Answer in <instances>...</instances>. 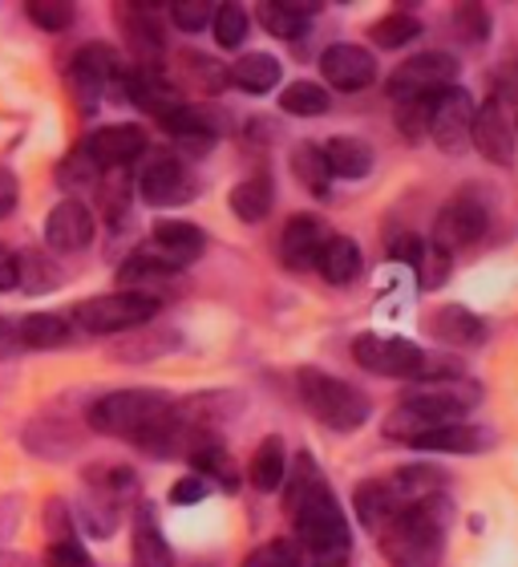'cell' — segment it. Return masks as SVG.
<instances>
[{
	"label": "cell",
	"mask_w": 518,
	"mask_h": 567,
	"mask_svg": "<svg viewBox=\"0 0 518 567\" xmlns=\"http://www.w3.org/2000/svg\"><path fill=\"white\" fill-rule=\"evenodd\" d=\"M283 515L292 523L296 547L312 556L317 567H353V532L329 478L320 474L317 458L300 450L283 474Z\"/></svg>",
	"instance_id": "6da1fadb"
},
{
	"label": "cell",
	"mask_w": 518,
	"mask_h": 567,
	"mask_svg": "<svg viewBox=\"0 0 518 567\" xmlns=\"http://www.w3.org/2000/svg\"><path fill=\"white\" fill-rule=\"evenodd\" d=\"M454 523V503L446 495H429L413 503L377 535L381 556L393 567H434L446 556V535Z\"/></svg>",
	"instance_id": "7a4b0ae2"
},
{
	"label": "cell",
	"mask_w": 518,
	"mask_h": 567,
	"mask_svg": "<svg viewBox=\"0 0 518 567\" xmlns=\"http://www.w3.org/2000/svg\"><path fill=\"white\" fill-rule=\"evenodd\" d=\"M483 402V385L478 381H422L397 398V410L385 417V437L405 442L417 430H434V425L466 422L474 405Z\"/></svg>",
	"instance_id": "3957f363"
},
{
	"label": "cell",
	"mask_w": 518,
	"mask_h": 567,
	"mask_svg": "<svg viewBox=\"0 0 518 567\" xmlns=\"http://www.w3.org/2000/svg\"><path fill=\"white\" fill-rule=\"evenodd\" d=\"M296 393H300V402L320 425H329L336 434H349V430H361L373 414V402H369L365 393L349 385V381L332 378L324 369H300L296 373Z\"/></svg>",
	"instance_id": "277c9868"
},
{
	"label": "cell",
	"mask_w": 518,
	"mask_h": 567,
	"mask_svg": "<svg viewBox=\"0 0 518 567\" xmlns=\"http://www.w3.org/2000/svg\"><path fill=\"white\" fill-rule=\"evenodd\" d=\"M170 405H175V398L163 390H114L90 405L85 422L97 434L138 442L146 430H154V425L170 414Z\"/></svg>",
	"instance_id": "5b68a950"
},
{
	"label": "cell",
	"mask_w": 518,
	"mask_h": 567,
	"mask_svg": "<svg viewBox=\"0 0 518 567\" xmlns=\"http://www.w3.org/2000/svg\"><path fill=\"white\" fill-rule=\"evenodd\" d=\"M163 300L146 292H106V296H90L82 305H73L70 320L82 332H94V337H110V332H134L142 324H151L158 317Z\"/></svg>",
	"instance_id": "8992f818"
},
{
	"label": "cell",
	"mask_w": 518,
	"mask_h": 567,
	"mask_svg": "<svg viewBox=\"0 0 518 567\" xmlns=\"http://www.w3.org/2000/svg\"><path fill=\"white\" fill-rule=\"evenodd\" d=\"M462 61L449 53V49H425V53H413L388 73V97L393 102H410V97H437L442 90L458 85Z\"/></svg>",
	"instance_id": "52a82bcc"
},
{
	"label": "cell",
	"mask_w": 518,
	"mask_h": 567,
	"mask_svg": "<svg viewBox=\"0 0 518 567\" xmlns=\"http://www.w3.org/2000/svg\"><path fill=\"white\" fill-rule=\"evenodd\" d=\"M122 70H118V53L110 45H82L73 53L70 70H65V90L73 97V110L82 114V118H94L97 106H102V97L110 94V85L118 82Z\"/></svg>",
	"instance_id": "ba28073f"
},
{
	"label": "cell",
	"mask_w": 518,
	"mask_h": 567,
	"mask_svg": "<svg viewBox=\"0 0 518 567\" xmlns=\"http://www.w3.org/2000/svg\"><path fill=\"white\" fill-rule=\"evenodd\" d=\"M490 227V207L474 187L458 190L454 199H446V207L437 212L434 231H429V248L442 251V256H454V251L470 248L474 239L486 236Z\"/></svg>",
	"instance_id": "9c48e42d"
},
{
	"label": "cell",
	"mask_w": 518,
	"mask_h": 567,
	"mask_svg": "<svg viewBox=\"0 0 518 567\" xmlns=\"http://www.w3.org/2000/svg\"><path fill=\"white\" fill-rule=\"evenodd\" d=\"M353 361L377 378L422 381L425 349L405 341V337H381V332H361L353 341Z\"/></svg>",
	"instance_id": "30bf717a"
},
{
	"label": "cell",
	"mask_w": 518,
	"mask_h": 567,
	"mask_svg": "<svg viewBox=\"0 0 518 567\" xmlns=\"http://www.w3.org/2000/svg\"><path fill=\"white\" fill-rule=\"evenodd\" d=\"M138 195L151 207H183L199 195V178L178 154H151L138 175Z\"/></svg>",
	"instance_id": "8fae6325"
},
{
	"label": "cell",
	"mask_w": 518,
	"mask_h": 567,
	"mask_svg": "<svg viewBox=\"0 0 518 567\" xmlns=\"http://www.w3.org/2000/svg\"><path fill=\"white\" fill-rule=\"evenodd\" d=\"M146 142L151 138H146L142 126H134V122H114V126H102V131L90 134V138L82 142V154L106 175V171H126L134 158H142V154H146Z\"/></svg>",
	"instance_id": "7c38bea8"
},
{
	"label": "cell",
	"mask_w": 518,
	"mask_h": 567,
	"mask_svg": "<svg viewBox=\"0 0 518 567\" xmlns=\"http://www.w3.org/2000/svg\"><path fill=\"white\" fill-rule=\"evenodd\" d=\"M320 73H324V82L332 90L356 94V90H369L377 82V58L365 45H356V41H336V45L320 53Z\"/></svg>",
	"instance_id": "4fadbf2b"
},
{
	"label": "cell",
	"mask_w": 518,
	"mask_h": 567,
	"mask_svg": "<svg viewBox=\"0 0 518 567\" xmlns=\"http://www.w3.org/2000/svg\"><path fill=\"white\" fill-rule=\"evenodd\" d=\"M82 425L70 422V417L61 414H37L24 422L21 430V446L29 450V454H37V458L45 462H65L73 458L77 450H82Z\"/></svg>",
	"instance_id": "5bb4252c"
},
{
	"label": "cell",
	"mask_w": 518,
	"mask_h": 567,
	"mask_svg": "<svg viewBox=\"0 0 518 567\" xmlns=\"http://www.w3.org/2000/svg\"><path fill=\"white\" fill-rule=\"evenodd\" d=\"M474 122V97L462 85H449L434 97V114H429V138L446 154H458L470 142Z\"/></svg>",
	"instance_id": "9a60e30c"
},
{
	"label": "cell",
	"mask_w": 518,
	"mask_h": 567,
	"mask_svg": "<svg viewBox=\"0 0 518 567\" xmlns=\"http://www.w3.org/2000/svg\"><path fill=\"white\" fill-rule=\"evenodd\" d=\"M163 264H170L175 272H183L187 264H195L207 251V231L190 219H154L151 227V248Z\"/></svg>",
	"instance_id": "2e32d148"
},
{
	"label": "cell",
	"mask_w": 518,
	"mask_h": 567,
	"mask_svg": "<svg viewBox=\"0 0 518 567\" xmlns=\"http://www.w3.org/2000/svg\"><path fill=\"white\" fill-rule=\"evenodd\" d=\"M118 29L126 37L130 53L138 58L142 70H158V61L166 58V33L158 17L146 4H122L118 9Z\"/></svg>",
	"instance_id": "e0dca14e"
},
{
	"label": "cell",
	"mask_w": 518,
	"mask_h": 567,
	"mask_svg": "<svg viewBox=\"0 0 518 567\" xmlns=\"http://www.w3.org/2000/svg\"><path fill=\"white\" fill-rule=\"evenodd\" d=\"M470 142H474V151L483 154L486 163L515 166V126L507 122V114H503V106H498V102L474 106Z\"/></svg>",
	"instance_id": "ac0fdd59"
},
{
	"label": "cell",
	"mask_w": 518,
	"mask_h": 567,
	"mask_svg": "<svg viewBox=\"0 0 518 567\" xmlns=\"http://www.w3.org/2000/svg\"><path fill=\"white\" fill-rule=\"evenodd\" d=\"M97 219L82 199L58 203L45 219V244L53 251H85L94 244Z\"/></svg>",
	"instance_id": "d6986e66"
},
{
	"label": "cell",
	"mask_w": 518,
	"mask_h": 567,
	"mask_svg": "<svg viewBox=\"0 0 518 567\" xmlns=\"http://www.w3.org/2000/svg\"><path fill=\"white\" fill-rule=\"evenodd\" d=\"M329 236L332 231L320 215H292V219L283 224V236H280V260L288 264L292 272H308V268L317 264L320 248H324Z\"/></svg>",
	"instance_id": "ffe728a7"
},
{
	"label": "cell",
	"mask_w": 518,
	"mask_h": 567,
	"mask_svg": "<svg viewBox=\"0 0 518 567\" xmlns=\"http://www.w3.org/2000/svg\"><path fill=\"white\" fill-rule=\"evenodd\" d=\"M405 446L413 450H434V454H483L490 446V430L470 422L454 425H434V430H417L405 437Z\"/></svg>",
	"instance_id": "44dd1931"
},
{
	"label": "cell",
	"mask_w": 518,
	"mask_h": 567,
	"mask_svg": "<svg viewBox=\"0 0 518 567\" xmlns=\"http://www.w3.org/2000/svg\"><path fill=\"white\" fill-rule=\"evenodd\" d=\"M429 337H437L442 344H454V349H474V344H486L490 329L478 312H470L466 305H442L434 317L425 320Z\"/></svg>",
	"instance_id": "7402d4cb"
},
{
	"label": "cell",
	"mask_w": 518,
	"mask_h": 567,
	"mask_svg": "<svg viewBox=\"0 0 518 567\" xmlns=\"http://www.w3.org/2000/svg\"><path fill=\"white\" fill-rule=\"evenodd\" d=\"M353 503H356V519H361V527L373 535L385 532L388 523L405 511V503H401L397 491L388 486V478H365V483L356 486Z\"/></svg>",
	"instance_id": "603a6c76"
},
{
	"label": "cell",
	"mask_w": 518,
	"mask_h": 567,
	"mask_svg": "<svg viewBox=\"0 0 518 567\" xmlns=\"http://www.w3.org/2000/svg\"><path fill=\"white\" fill-rule=\"evenodd\" d=\"M178 344H183V332L178 329H151V324H142L134 329L130 337H122L110 357L122 361V365H146V361H158V357L175 353Z\"/></svg>",
	"instance_id": "cb8c5ba5"
},
{
	"label": "cell",
	"mask_w": 518,
	"mask_h": 567,
	"mask_svg": "<svg viewBox=\"0 0 518 567\" xmlns=\"http://www.w3.org/2000/svg\"><path fill=\"white\" fill-rule=\"evenodd\" d=\"M320 154H324V163H329V175L332 178H369L373 171V146L365 138H353V134H332V138L320 142Z\"/></svg>",
	"instance_id": "d4e9b609"
},
{
	"label": "cell",
	"mask_w": 518,
	"mask_h": 567,
	"mask_svg": "<svg viewBox=\"0 0 518 567\" xmlns=\"http://www.w3.org/2000/svg\"><path fill=\"white\" fill-rule=\"evenodd\" d=\"M312 272H320L329 284L344 288V284H353L356 276L365 272V256H361V248H356V239L332 231V236L324 239V248H320L317 264H312Z\"/></svg>",
	"instance_id": "484cf974"
},
{
	"label": "cell",
	"mask_w": 518,
	"mask_h": 567,
	"mask_svg": "<svg viewBox=\"0 0 518 567\" xmlns=\"http://www.w3.org/2000/svg\"><path fill=\"white\" fill-rule=\"evenodd\" d=\"M280 78H283V70L271 53H244V58L227 70V82L236 85V90H244V94H251V97L271 94V90L280 85Z\"/></svg>",
	"instance_id": "4316f807"
},
{
	"label": "cell",
	"mask_w": 518,
	"mask_h": 567,
	"mask_svg": "<svg viewBox=\"0 0 518 567\" xmlns=\"http://www.w3.org/2000/svg\"><path fill=\"white\" fill-rule=\"evenodd\" d=\"M227 203H231L239 224H263L271 215V207H276V187H271L268 175H251L231 187V199Z\"/></svg>",
	"instance_id": "83f0119b"
},
{
	"label": "cell",
	"mask_w": 518,
	"mask_h": 567,
	"mask_svg": "<svg viewBox=\"0 0 518 567\" xmlns=\"http://www.w3.org/2000/svg\"><path fill=\"white\" fill-rule=\"evenodd\" d=\"M283 474H288V450H283V437L280 434H268L263 442L256 446L248 462V478L256 491H280L283 486Z\"/></svg>",
	"instance_id": "f1b7e54d"
},
{
	"label": "cell",
	"mask_w": 518,
	"mask_h": 567,
	"mask_svg": "<svg viewBox=\"0 0 518 567\" xmlns=\"http://www.w3.org/2000/svg\"><path fill=\"white\" fill-rule=\"evenodd\" d=\"M175 268L170 264H163L154 251H134L126 264H122V272H118V284H122V292H146V296H158L154 292V284H166V280H175Z\"/></svg>",
	"instance_id": "f546056e"
},
{
	"label": "cell",
	"mask_w": 518,
	"mask_h": 567,
	"mask_svg": "<svg viewBox=\"0 0 518 567\" xmlns=\"http://www.w3.org/2000/svg\"><path fill=\"white\" fill-rule=\"evenodd\" d=\"M61 268L49 260V251L41 248H29V251H17V288L21 292H33V296H45L53 288H61Z\"/></svg>",
	"instance_id": "4dcf8cb0"
},
{
	"label": "cell",
	"mask_w": 518,
	"mask_h": 567,
	"mask_svg": "<svg viewBox=\"0 0 518 567\" xmlns=\"http://www.w3.org/2000/svg\"><path fill=\"white\" fill-rule=\"evenodd\" d=\"M256 12H259V24H263L271 37H280V41H296V37H304L308 17H312V4H292V0H263Z\"/></svg>",
	"instance_id": "1f68e13d"
},
{
	"label": "cell",
	"mask_w": 518,
	"mask_h": 567,
	"mask_svg": "<svg viewBox=\"0 0 518 567\" xmlns=\"http://www.w3.org/2000/svg\"><path fill=\"white\" fill-rule=\"evenodd\" d=\"M70 341V320L58 312H29L17 324V344L24 349H61Z\"/></svg>",
	"instance_id": "d6a6232c"
},
{
	"label": "cell",
	"mask_w": 518,
	"mask_h": 567,
	"mask_svg": "<svg viewBox=\"0 0 518 567\" xmlns=\"http://www.w3.org/2000/svg\"><path fill=\"white\" fill-rule=\"evenodd\" d=\"M130 567H175V551L154 527V519L142 511L134 523V547H130Z\"/></svg>",
	"instance_id": "836d02e7"
},
{
	"label": "cell",
	"mask_w": 518,
	"mask_h": 567,
	"mask_svg": "<svg viewBox=\"0 0 518 567\" xmlns=\"http://www.w3.org/2000/svg\"><path fill=\"white\" fill-rule=\"evenodd\" d=\"M190 466H195L190 474H199L203 483H215V486H224V491H239V466L224 450V442H207V446H199L195 454H190Z\"/></svg>",
	"instance_id": "e575fe53"
},
{
	"label": "cell",
	"mask_w": 518,
	"mask_h": 567,
	"mask_svg": "<svg viewBox=\"0 0 518 567\" xmlns=\"http://www.w3.org/2000/svg\"><path fill=\"white\" fill-rule=\"evenodd\" d=\"M292 175L300 178V187L308 190V195H317V199H324L329 195V163H324V154H320V142H296L292 146Z\"/></svg>",
	"instance_id": "d590c367"
},
{
	"label": "cell",
	"mask_w": 518,
	"mask_h": 567,
	"mask_svg": "<svg viewBox=\"0 0 518 567\" xmlns=\"http://www.w3.org/2000/svg\"><path fill=\"white\" fill-rule=\"evenodd\" d=\"M85 491H94V495H106V498H118L126 503L134 491H138V478L130 466H118V462H94V466H85Z\"/></svg>",
	"instance_id": "8d00e7d4"
},
{
	"label": "cell",
	"mask_w": 518,
	"mask_h": 567,
	"mask_svg": "<svg viewBox=\"0 0 518 567\" xmlns=\"http://www.w3.org/2000/svg\"><path fill=\"white\" fill-rule=\"evenodd\" d=\"M329 90L320 82H292L280 90V110L292 118H320V114H329Z\"/></svg>",
	"instance_id": "74e56055"
},
{
	"label": "cell",
	"mask_w": 518,
	"mask_h": 567,
	"mask_svg": "<svg viewBox=\"0 0 518 567\" xmlns=\"http://www.w3.org/2000/svg\"><path fill=\"white\" fill-rule=\"evenodd\" d=\"M122 507L126 503H118V498H106V495H90L82 498V511H77V519H82V527L94 539H110V535L118 532V523H122Z\"/></svg>",
	"instance_id": "f35d334b"
},
{
	"label": "cell",
	"mask_w": 518,
	"mask_h": 567,
	"mask_svg": "<svg viewBox=\"0 0 518 567\" xmlns=\"http://www.w3.org/2000/svg\"><path fill=\"white\" fill-rule=\"evenodd\" d=\"M422 37V21L413 17V12H385L381 21L369 24V41L381 49H401V45H413Z\"/></svg>",
	"instance_id": "ab89813d"
},
{
	"label": "cell",
	"mask_w": 518,
	"mask_h": 567,
	"mask_svg": "<svg viewBox=\"0 0 518 567\" xmlns=\"http://www.w3.org/2000/svg\"><path fill=\"white\" fill-rule=\"evenodd\" d=\"M178 78H187L203 94H219L227 85V65L203 58V53H178Z\"/></svg>",
	"instance_id": "60d3db41"
},
{
	"label": "cell",
	"mask_w": 518,
	"mask_h": 567,
	"mask_svg": "<svg viewBox=\"0 0 518 567\" xmlns=\"http://www.w3.org/2000/svg\"><path fill=\"white\" fill-rule=\"evenodd\" d=\"M446 29L462 45H483L486 37H490V12L483 4H458V9L449 12Z\"/></svg>",
	"instance_id": "b9f144b4"
},
{
	"label": "cell",
	"mask_w": 518,
	"mask_h": 567,
	"mask_svg": "<svg viewBox=\"0 0 518 567\" xmlns=\"http://www.w3.org/2000/svg\"><path fill=\"white\" fill-rule=\"evenodd\" d=\"M248 24H251V17L244 4H215L211 29H215V41H219L224 49L244 45V41H248Z\"/></svg>",
	"instance_id": "7bdbcfd3"
},
{
	"label": "cell",
	"mask_w": 518,
	"mask_h": 567,
	"mask_svg": "<svg viewBox=\"0 0 518 567\" xmlns=\"http://www.w3.org/2000/svg\"><path fill=\"white\" fill-rule=\"evenodd\" d=\"M97 203H102V212H106L110 224H122L130 212V178L126 171H106V175L97 178Z\"/></svg>",
	"instance_id": "ee69618b"
},
{
	"label": "cell",
	"mask_w": 518,
	"mask_h": 567,
	"mask_svg": "<svg viewBox=\"0 0 518 567\" xmlns=\"http://www.w3.org/2000/svg\"><path fill=\"white\" fill-rule=\"evenodd\" d=\"M393 122L410 142H422L429 134V114H434V97H410V102H393Z\"/></svg>",
	"instance_id": "f6af8a7d"
},
{
	"label": "cell",
	"mask_w": 518,
	"mask_h": 567,
	"mask_svg": "<svg viewBox=\"0 0 518 567\" xmlns=\"http://www.w3.org/2000/svg\"><path fill=\"white\" fill-rule=\"evenodd\" d=\"M24 17H29L37 29H45V33H65V29L77 21V9L65 4V0H29V4H24Z\"/></svg>",
	"instance_id": "bcb514c9"
},
{
	"label": "cell",
	"mask_w": 518,
	"mask_h": 567,
	"mask_svg": "<svg viewBox=\"0 0 518 567\" xmlns=\"http://www.w3.org/2000/svg\"><path fill=\"white\" fill-rule=\"evenodd\" d=\"M239 567H300V547L296 539H268V544L251 547Z\"/></svg>",
	"instance_id": "7dc6e473"
},
{
	"label": "cell",
	"mask_w": 518,
	"mask_h": 567,
	"mask_svg": "<svg viewBox=\"0 0 518 567\" xmlns=\"http://www.w3.org/2000/svg\"><path fill=\"white\" fill-rule=\"evenodd\" d=\"M166 12H170V24L183 33H203L215 21V4H207V0H178Z\"/></svg>",
	"instance_id": "c3c4849f"
},
{
	"label": "cell",
	"mask_w": 518,
	"mask_h": 567,
	"mask_svg": "<svg viewBox=\"0 0 518 567\" xmlns=\"http://www.w3.org/2000/svg\"><path fill=\"white\" fill-rule=\"evenodd\" d=\"M97 178H102V171H97V166L85 158L82 146H77V151H73L70 158L58 166V183H61V187H70V190L73 187H94Z\"/></svg>",
	"instance_id": "681fc988"
},
{
	"label": "cell",
	"mask_w": 518,
	"mask_h": 567,
	"mask_svg": "<svg viewBox=\"0 0 518 567\" xmlns=\"http://www.w3.org/2000/svg\"><path fill=\"white\" fill-rule=\"evenodd\" d=\"M73 511L65 507V498H49L45 503V535H49V544H73Z\"/></svg>",
	"instance_id": "f907efd6"
},
{
	"label": "cell",
	"mask_w": 518,
	"mask_h": 567,
	"mask_svg": "<svg viewBox=\"0 0 518 567\" xmlns=\"http://www.w3.org/2000/svg\"><path fill=\"white\" fill-rule=\"evenodd\" d=\"M425 244H429V239H425ZM413 272H417V284H422L425 292H434V288H442V284H446L449 256H442V251H434V248H425L422 264H417Z\"/></svg>",
	"instance_id": "816d5d0a"
},
{
	"label": "cell",
	"mask_w": 518,
	"mask_h": 567,
	"mask_svg": "<svg viewBox=\"0 0 518 567\" xmlns=\"http://www.w3.org/2000/svg\"><path fill=\"white\" fill-rule=\"evenodd\" d=\"M45 567H97V564L90 559V551L73 539V544H49Z\"/></svg>",
	"instance_id": "f5cc1de1"
},
{
	"label": "cell",
	"mask_w": 518,
	"mask_h": 567,
	"mask_svg": "<svg viewBox=\"0 0 518 567\" xmlns=\"http://www.w3.org/2000/svg\"><path fill=\"white\" fill-rule=\"evenodd\" d=\"M170 503L175 507H199L203 498H207V483H203L199 474H183V478H175V486H170Z\"/></svg>",
	"instance_id": "db71d44e"
},
{
	"label": "cell",
	"mask_w": 518,
	"mask_h": 567,
	"mask_svg": "<svg viewBox=\"0 0 518 567\" xmlns=\"http://www.w3.org/2000/svg\"><path fill=\"white\" fill-rule=\"evenodd\" d=\"M425 244L422 236H413V231H405V236H397L393 244H388V260H401V264H410V268H417L422 264V256H425Z\"/></svg>",
	"instance_id": "11a10c76"
},
{
	"label": "cell",
	"mask_w": 518,
	"mask_h": 567,
	"mask_svg": "<svg viewBox=\"0 0 518 567\" xmlns=\"http://www.w3.org/2000/svg\"><path fill=\"white\" fill-rule=\"evenodd\" d=\"M21 515H24L21 495H0V547L17 535V527H21Z\"/></svg>",
	"instance_id": "9f6ffc18"
},
{
	"label": "cell",
	"mask_w": 518,
	"mask_h": 567,
	"mask_svg": "<svg viewBox=\"0 0 518 567\" xmlns=\"http://www.w3.org/2000/svg\"><path fill=\"white\" fill-rule=\"evenodd\" d=\"M17 203H21V183H17L9 166L0 163V219H9L17 212Z\"/></svg>",
	"instance_id": "6f0895ef"
},
{
	"label": "cell",
	"mask_w": 518,
	"mask_h": 567,
	"mask_svg": "<svg viewBox=\"0 0 518 567\" xmlns=\"http://www.w3.org/2000/svg\"><path fill=\"white\" fill-rule=\"evenodd\" d=\"M17 288V251L0 244V292H12Z\"/></svg>",
	"instance_id": "680465c9"
},
{
	"label": "cell",
	"mask_w": 518,
	"mask_h": 567,
	"mask_svg": "<svg viewBox=\"0 0 518 567\" xmlns=\"http://www.w3.org/2000/svg\"><path fill=\"white\" fill-rule=\"evenodd\" d=\"M9 349H17V324L0 317V353H9Z\"/></svg>",
	"instance_id": "91938a15"
},
{
	"label": "cell",
	"mask_w": 518,
	"mask_h": 567,
	"mask_svg": "<svg viewBox=\"0 0 518 567\" xmlns=\"http://www.w3.org/2000/svg\"><path fill=\"white\" fill-rule=\"evenodd\" d=\"M0 567H33L24 556H12V551H0Z\"/></svg>",
	"instance_id": "94428289"
}]
</instances>
